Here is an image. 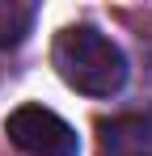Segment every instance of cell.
Returning a JSON list of instances; mask_svg holds the SVG:
<instances>
[{
    "label": "cell",
    "instance_id": "obj_2",
    "mask_svg": "<svg viewBox=\"0 0 152 156\" xmlns=\"http://www.w3.org/2000/svg\"><path fill=\"white\" fill-rule=\"evenodd\" d=\"M4 135L30 156H76L80 152L76 131L47 105H17L4 118Z\"/></svg>",
    "mask_w": 152,
    "mask_h": 156
},
{
    "label": "cell",
    "instance_id": "obj_3",
    "mask_svg": "<svg viewBox=\"0 0 152 156\" xmlns=\"http://www.w3.org/2000/svg\"><path fill=\"white\" fill-rule=\"evenodd\" d=\"M97 156H152V122L139 114H118L97 122Z\"/></svg>",
    "mask_w": 152,
    "mask_h": 156
},
{
    "label": "cell",
    "instance_id": "obj_1",
    "mask_svg": "<svg viewBox=\"0 0 152 156\" xmlns=\"http://www.w3.org/2000/svg\"><path fill=\"white\" fill-rule=\"evenodd\" d=\"M51 63L68 89L85 97H110L127 84V55L93 26H68L55 34Z\"/></svg>",
    "mask_w": 152,
    "mask_h": 156
},
{
    "label": "cell",
    "instance_id": "obj_4",
    "mask_svg": "<svg viewBox=\"0 0 152 156\" xmlns=\"http://www.w3.org/2000/svg\"><path fill=\"white\" fill-rule=\"evenodd\" d=\"M34 17H38L34 4H25V0H0V51L25 42V34L34 30Z\"/></svg>",
    "mask_w": 152,
    "mask_h": 156
}]
</instances>
